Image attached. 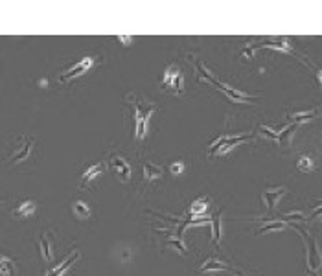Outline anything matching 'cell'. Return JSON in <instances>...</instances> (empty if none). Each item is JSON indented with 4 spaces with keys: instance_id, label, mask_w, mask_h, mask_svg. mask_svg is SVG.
Wrapping results in <instances>:
<instances>
[{
    "instance_id": "obj_1",
    "label": "cell",
    "mask_w": 322,
    "mask_h": 276,
    "mask_svg": "<svg viewBox=\"0 0 322 276\" xmlns=\"http://www.w3.org/2000/svg\"><path fill=\"white\" fill-rule=\"evenodd\" d=\"M133 105H135V123H137V138L142 140L146 137L147 131V122L151 118V114L155 112L156 105L149 103V101H140L133 98Z\"/></svg>"
},
{
    "instance_id": "obj_2",
    "label": "cell",
    "mask_w": 322,
    "mask_h": 276,
    "mask_svg": "<svg viewBox=\"0 0 322 276\" xmlns=\"http://www.w3.org/2000/svg\"><path fill=\"white\" fill-rule=\"evenodd\" d=\"M162 87L169 89L175 94H181L184 91V76L181 72V66L179 64H169L164 70L162 76Z\"/></svg>"
},
{
    "instance_id": "obj_3",
    "label": "cell",
    "mask_w": 322,
    "mask_h": 276,
    "mask_svg": "<svg viewBox=\"0 0 322 276\" xmlns=\"http://www.w3.org/2000/svg\"><path fill=\"white\" fill-rule=\"evenodd\" d=\"M33 137H26V135H22V137H18L17 144L13 147V151L9 153L8 160H6V164H17V162H22V160H26L30 153H31V149H33Z\"/></svg>"
},
{
    "instance_id": "obj_4",
    "label": "cell",
    "mask_w": 322,
    "mask_h": 276,
    "mask_svg": "<svg viewBox=\"0 0 322 276\" xmlns=\"http://www.w3.org/2000/svg\"><path fill=\"white\" fill-rule=\"evenodd\" d=\"M250 135H238V137H221L217 138L214 144L210 146V155H225L227 151H230L234 146H238L239 142L248 140Z\"/></svg>"
},
{
    "instance_id": "obj_5",
    "label": "cell",
    "mask_w": 322,
    "mask_h": 276,
    "mask_svg": "<svg viewBox=\"0 0 322 276\" xmlns=\"http://www.w3.org/2000/svg\"><path fill=\"white\" fill-rule=\"evenodd\" d=\"M109 166L110 169L116 173V179H118L120 183H129L131 181V166H129V162L123 156L120 155L110 156Z\"/></svg>"
},
{
    "instance_id": "obj_6",
    "label": "cell",
    "mask_w": 322,
    "mask_h": 276,
    "mask_svg": "<svg viewBox=\"0 0 322 276\" xmlns=\"http://www.w3.org/2000/svg\"><path fill=\"white\" fill-rule=\"evenodd\" d=\"M92 64H94V59H92V57H89V55H87V57H83L81 61L76 64V66L68 68V70H64V72L59 76V81L68 83L70 79H74V77H79V76H83L87 70H91Z\"/></svg>"
},
{
    "instance_id": "obj_7",
    "label": "cell",
    "mask_w": 322,
    "mask_h": 276,
    "mask_svg": "<svg viewBox=\"0 0 322 276\" xmlns=\"http://www.w3.org/2000/svg\"><path fill=\"white\" fill-rule=\"evenodd\" d=\"M287 193V188H276V190H267V192L261 193V199H263V204L269 212L275 210V206L278 204V201Z\"/></svg>"
},
{
    "instance_id": "obj_8",
    "label": "cell",
    "mask_w": 322,
    "mask_h": 276,
    "mask_svg": "<svg viewBox=\"0 0 322 276\" xmlns=\"http://www.w3.org/2000/svg\"><path fill=\"white\" fill-rule=\"evenodd\" d=\"M77 258H79V250H74V252H70V254H68V258H64L63 261L55 267V269H52V271H50V273H48L46 276H63L64 273L70 269V265H72Z\"/></svg>"
},
{
    "instance_id": "obj_9",
    "label": "cell",
    "mask_w": 322,
    "mask_h": 276,
    "mask_svg": "<svg viewBox=\"0 0 322 276\" xmlns=\"http://www.w3.org/2000/svg\"><path fill=\"white\" fill-rule=\"evenodd\" d=\"M215 87L225 92V94L229 96L230 100L239 101V103H245V101H250V100H252V96H248V94H245V92L234 91V89H230L229 85H225V83H219V81H217V85H215Z\"/></svg>"
},
{
    "instance_id": "obj_10",
    "label": "cell",
    "mask_w": 322,
    "mask_h": 276,
    "mask_svg": "<svg viewBox=\"0 0 322 276\" xmlns=\"http://www.w3.org/2000/svg\"><path fill=\"white\" fill-rule=\"evenodd\" d=\"M37 210V204L33 201H22L17 208L13 210V217L17 219H24V217H30L33 212Z\"/></svg>"
},
{
    "instance_id": "obj_11",
    "label": "cell",
    "mask_w": 322,
    "mask_h": 276,
    "mask_svg": "<svg viewBox=\"0 0 322 276\" xmlns=\"http://www.w3.org/2000/svg\"><path fill=\"white\" fill-rule=\"evenodd\" d=\"M41 252H43V260L46 263L54 261V248H52V236L50 234L41 236Z\"/></svg>"
},
{
    "instance_id": "obj_12",
    "label": "cell",
    "mask_w": 322,
    "mask_h": 276,
    "mask_svg": "<svg viewBox=\"0 0 322 276\" xmlns=\"http://www.w3.org/2000/svg\"><path fill=\"white\" fill-rule=\"evenodd\" d=\"M103 169H105V164H103V162H98V164L87 168L81 175V184H87V183H91V181H94V179H98V177L103 173Z\"/></svg>"
},
{
    "instance_id": "obj_13",
    "label": "cell",
    "mask_w": 322,
    "mask_h": 276,
    "mask_svg": "<svg viewBox=\"0 0 322 276\" xmlns=\"http://www.w3.org/2000/svg\"><path fill=\"white\" fill-rule=\"evenodd\" d=\"M162 175H164V169L160 166H155L153 162H146L144 164V181L151 183L155 179H160Z\"/></svg>"
},
{
    "instance_id": "obj_14",
    "label": "cell",
    "mask_w": 322,
    "mask_h": 276,
    "mask_svg": "<svg viewBox=\"0 0 322 276\" xmlns=\"http://www.w3.org/2000/svg\"><path fill=\"white\" fill-rule=\"evenodd\" d=\"M227 269H230L227 263H223V261H219V260H215V258H210L204 265L199 269V273H212V271H227Z\"/></svg>"
},
{
    "instance_id": "obj_15",
    "label": "cell",
    "mask_w": 322,
    "mask_h": 276,
    "mask_svg": "<svg viewBox=\"0 0 322 276\" xmlns=\"http://www.w3.org/2000/svg\"><path fill=\"white\" fill-rule=\"evenodd\" d=\"M72 212H74V215H76L77 219H89V217H91V208H89V206H87L83 201L74 202Z\"/></svg>"
},
{
    "instance_id": "obj_16",
    "label": "cell",
    "mask_w": 322,
    "mask_h": 276,
    "mask_svg": "<svg viewBox=\"0 0 322 276\" xmlns=\"http://www.w3.org/2000/svg\"><path fill=\"white\" fill-rule=\"evenodd\" d=\"M0 275L2 276H15V263L9 258L0 254Z\"/></svg>"
},
{
    "instance_id": "obj_17",
    "label": "cell",
    "mask_w": 322,
    "mask_h": 276,
    "mask_svg": "<svg viewBox=\"0 0 322 276\" xmlns=\"http://www.w3.org/2000/svg\"><path fill=\"white\" fill-rule=\"evenodd\" d=\"M317 118V109L309 110V112H296V114H291L289 120L293 122L294 125H298V123H304V122H309V120Z\"/></svg>"
},
{
    "instance_id": "obj_18",
    "label": "cell",
    "mask_w": 322,
    "mask_h": 276,
    "mask_svg": "<svg viewBox=\"0 0 322 276\" xmlns=\"http://www.w3.org/2000/svg\"><path fill=\"white\" fill-rule=\"evenodd\" d=\"M212 234H214V243L219 245V239H221V212L214 214L212 217Z\"/></svg>"
},
{
    "instance_id": "obj_19",
    "label": "cell",
    "mask_w": 322,
    "mask_h": 276,
    "mask_svg": "<svg viewBox=\"0 0 322 276\" xmlns=\"http://www.w3.org/2000/svg\"><path fill=\"white\" fill-rule=\"evenodd\" d=\"M296 166H298V169L304 171V173H309V171L315 169V164H313L311 156H300V158H298V164Z\"/></svg>"
},
{
    "instance_id": "obj_20",
    "label": "cell",
    "mask_w": 322,
    "mask_h": 276,
    "mask_svg": "<svg viewBox=\"0 0 322 276\" xmlns=\"http://www.w3.org/2000/svg\"><path fill=\"white\" fill-rule=\"evenodd\" d=\"M208 208V199H197L195 202H192V215H201L202 212H206Z\"/></svg>"
},
{
    "instance_id": "obj_21",
    "label": "cell",
    "mask_w": 322,
    "mask_h": 276,
    "mask_svg": "<svg viewBox=\"0 0 322 276\" xmlns=\"http://www.w3.org/2000/svg\"><path fill=\"white\" fill-rule=\"evenodd\" d=\"M285 227H287V223H284V221H273L269 225H263L261 229H258L256 234H263V232H269V230H282Z\"/></svg>"
},
{
    "instance_id": "obj_22",
    "label": "cell",
    "mask_w": 322,
    "mask_h": 276,
    "mask_svg": "<svg viewBox=\"0 0 322 276\" xmlns=\"http://www.w3.org/2000/svg\"><path fill=\"white\" fill-rule=\"evenodd\" d=\"M168 245H173V247L177 248V250H179L181 254H186V247H184V245L181 243V241H179V239H169V241H168Z\"/></svg>"
},
{
    "instance_id": "obj_23",
    "label": "cell",
    "mask_w": 322,
    "mask_h": 276,
    "mask_svg": "<svg viewBox=\"0 0 322 276\" xmlns=\"http://www.w3.org/2000/svg\"><path fill=\"white\" fill-rule=\"evenodd\" d=\"M184 169V164L183 162H177V164H173L171 166V173H175V175H179L181 171Z\"/></svg>"
},
{
    "instance_id": "obj_24",
    "label": "cell",
    "mask_w": 322,
    "mask_h": 276,
    "mask_svg": "<svg viewBox=\"0 0 322 276\" xmlns=\"http://www.w3.org/2000/svg\"><path fill=\"white\" fill-rule=\"evenodd\" d=\"M238 275H239V276H245V275H243V273H239V271H238Z\"/></svg>"
},
{
    "instance_id": "obj_25",
    "label": "cell",
    "mask_w": 322,
    "mask_h": 276,
    "mask_svg": "<svg viewBox=\"0 0 322 276\" xmlns=\"http://www.w3.org/2000/svg\"><path fill=\"white\" fill-rule=\"evenodd\" d=\"M0 204H2V201H0Z\"/></svg>"
}]
</instances>
